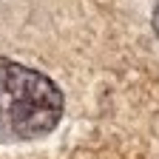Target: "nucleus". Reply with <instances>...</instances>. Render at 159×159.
I'll return each mask as SVG.
<instances>
[{"label":"nucleus","mask_w":159,"mask_h":159,"mask_svg":"<svg viewBox=\"0 0 159 159\" xmlns=\"http://www.w3.org/2000/svg\"><path fill=\"white\" fill-rule=\"evenodd\" d=\"M63 94L46 74L0 57V142H29L57 128Z\"/></svg>","instance_id":"nucleus-1"},{"label":"nucleus","mask_w":159,"mask_h":159,"mask_svg":"<svg viewBox=\"0 0 159 159\" xmlns=\"http://www.w3.org/2000/svg\"><path fill=\"white\" fill-rule=\"evenodd\" d=\"M153 26H156V31H159V9H156V14H153Z\"/></svg>","instance_id":"nucleus-2"}]
</instances>
